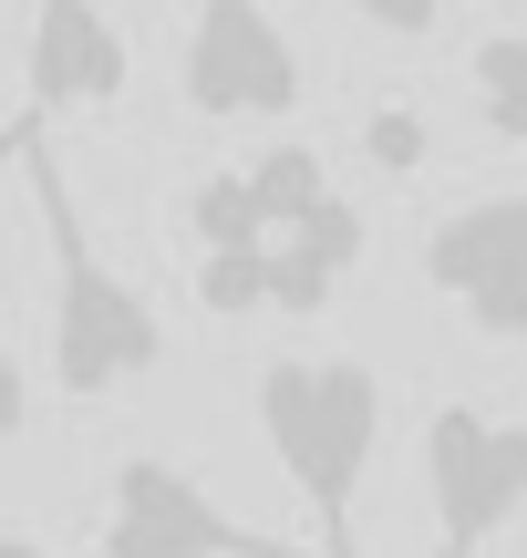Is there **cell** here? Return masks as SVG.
<instances>
[{"instance_id": "obj_1", "label": "cell", "mask_w": 527, "mask_h": 558, "mask_svg": "<svg viewBox=\"0 0 527 558\" xmlns=\"http://www.w3.org/2000/svg\"><path fill=\"white\" fill-rule=\"evenodd\" d=\"M11 156L32 166V218H41V248H52V393L73 403V414H94V403H114L124 383H145L166 362V320H156V300L94 248L73 177H62V156L41 145V114H21Z\"/></svg>"}, {"instance_id": "obj_2", "label": "cell", "mask_w": 527, "mask_h": 558, "mask_svg": "<svg viewBox=\"0 0 527 558\" xmlns=\"http://www.w3.org/2000/svg\"><path fill=\"white\" fill-rule=\"evenodd\" d=\"M259 435L310 507V558H363V476L383 456V373L352 352L259 362Z\"/></svg>"}, {"instance_id": "obj_3", "label": "cell", "mask_w": 527, "mask_h": 558, "mask_svg": "<svg viewBox=\"0 0 527 558\" xmlns=\"http://www.w3.org/2000/svg\"><path fill=\"white\" fill-rule=\"evenodd\" d=\"M176 94L197 124H290L310 104V73L259 0H197L186 52H176Z\"/></svg>"}, {"instance_id": "obj_4", "label": "cell", "mask_w": 527, "mask_h": 558, "mask_svg": "<svg viewBox=\"0 0 527 558\" xmlns=\"http://www.w3.org/2000/svg\"><path fill=\"white\" fill-rule=\"evenodd\" d=\"M425 497H434V558H487V538L527 507V424L487 414V403H434Z\"/></svg>"}, {"instance_id": "obj_5", "label": "cell", "mask_w": 527, "mask_h": 558, "mask_svg": "<svg viewBox=\"0 0 527 558\" xmlns=\"http://www.w3.org/2000/svg\"><path fill=\"white\" fill-rule=\"evenodd\" d=\"M103 558H310L269 527L228 518L176 456H124L114 486H103V527H94Z\"/></svg>"}, {"instance_id": "obj_6", "label": "cell", "mask_w": 527, "mask_h": 558, "mask_svg": "<svg viewBox=\"0 0 527 558\" xmlns=\"http://www.w3.org/2000/svg\"><path fill=\"white\" fill-rule=\"evenodd\" d=\"M414 269H425L434 300L466 311V331L527 341V186L445 207V218L425 228V248H414Z\"/></svg>"}, {"instance_id": "obj_7", "label": "cell", "mask_w": 527, "mask_h": 558, "mask_svg": "<svg viewBox=\"0 0 527 558\" xmlns=\"http://www.w3.org/2000/svg\"><path fill=\"white\" fill-rule=\"evenodd\" d=\"M124 52L103 0H32V62H21V114H103L124 104Z\"/></svg>"}, {"instance_id": "obj_8", "label": "cell", "mask_w": 527, "mask_h": 558, "mask_svg": "<svg viewBox=\"0 0 527 558\" xmlns=\"http://www.w3.org/2000/svg\"><path fill=\"white\" fill-rule=\"evenodd\" d=\"M466 83H476V124H487V145H527V32L466 41Z\"/></svg>"}, {"instance_id": "obj_9", "label": "cell", "mask_w": 527, "mask_h": 558, "mask_svg": "<svg viewBox=\"0 0 527 558\" xmlns=\"http://www.w3.org/2000/svg\"><path fill=\"white\" fill-rule=\"evenodd\" d=\"M238 177H248V207H259V228H290V218H301V207L331 186V177H321V145H310V135H269L259 156L238 166Z\"/></svg>"}, {"instance_id": "obj_10", "label": "cell", "mask_w": 527, "mask_h": 558, "mask_svg": "<svg viewBox=\"0 0 527 558\" xmlns=\"http://www.w3.org/2000/svg\"><path fill=\"white\" fill-rule=\"evenodd\" d=\"M176 218H186V239H197V248H259V239H269V228H259V207H248V177H238V166L197 177Z\"/></svg>"}, {"instance_id": "obj_11", "label": "cell", "mask_w": 527, "mask_h": 558, "mask_svg": "<svg viewBox=\"0 0 527 558\" xmlns=\"http://www.w3.org/2000/svg\"><path fill=\"white\" fill-rule=\"evenodd\" d=\"M197 300H207V320L269 311V259L259 248H197Z\"/></svg>"}, {"instance_id": "obj_12", "label": "cell", "mask_w": 527, "mask_h": 558, "mask_svg": "<svg viewBox=\"0 0 527 558\" xmlns=\"http://www.w3.org/2000/svg\"><path fill=\"white\" fill-rule=\"evenodd\" d=\"M363 156L383 166V177H414V166H425V114H414V104H372L363 114Z\"/></svg>"}, {"instance_id": "obj_13", "label": "cell", "mask_w": 527, "mask_h": 558, "mask_svg": "<svg viewBox=\"0 0 527 558\" xmlns=\"http://www.w3.org/2000/svg\"><path fill=\"white\" fill-rule=\"evenodd\" d=\"M352 11H363L372 32H393V41H434L445 32V0H352Z\"/></svg>"}, {"instance_id": "obj_14", "label": "cell", "mask_w": 527, "mask_h": 558, "mask_svg": "<svg viewBox=\"0 0 527 558\" xmlns=\"http://www.w3.org/2000/svg\"><path fill=\"white\" fill-rule=\"evenodd\" d=\"M32 435V373H21V352L0 341V445Z\"/></svg>"}]
</instances>
